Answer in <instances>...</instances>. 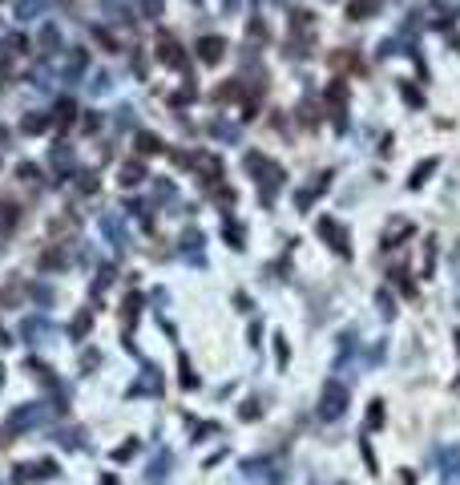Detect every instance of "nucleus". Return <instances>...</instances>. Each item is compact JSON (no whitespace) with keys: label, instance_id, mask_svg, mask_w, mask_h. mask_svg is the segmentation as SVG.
Returning a JSON list of instances; mask_svg holds the SVG:
<instances>
[{"label":"nucleus","instance_id":"nucleus-7","mask_svg":"<svg viewBox=\"0 0 460 485\" xmlns=\"http://www.w3.org/2000/svg\"><path fill=\"white\" fill-rule=\"evenodd\" d=\"M383 425V400H372V413H368V428Z\"/></svg>","mask_w":460,"mask_h":485},{"label":"nucleus","instance_id":"nucleus-2","mask_svg":"<svg viewBox=\"0 0 460 485\" xmlns=\"http://www.w3.org/2000/svg\"><path fill=\"white\" fill-rule=\"evenodd\" d=\"M315 227H319V235L327 239V247H332V251H340V255H352V235H347V227H340L335 219H319Z\"/></svg>","mask_w":460,"mask_h":485},{"label":"nucleus","instance_id":"nucleus-8","mask_svg":"<svg viewBox=\"0 0 460 485\" xmlns=\"http://www.w3.org/2000/svg\"><path fill=\"white\" fill-rule=\"evenodd\" d=\"M456 340H460V332H456Z\"/></svg>","mask_w":460,"mask_h":485},{"label":"nucleus","instance_id":"nucleus-6","mask_svg":"<svg viewBox=\"0 0 460 485\" xmlns=\"http://www.w3.org/2000/svg\"><path fill=\"white\" fill-rule=\"evenodd\" d=\"M202 57L206 61H219L222 57V41H202Z\"/></svg>","mask_w":460,"mask_h":485},{"label":"nucleus","instance_id":"nucleus-1","mask_svg":"<svg viewBox=\"0 0 460 485\" xmlns=\"http://www.w3.org/2000/svg\"><path fill=\"white\" fill-rule=\"evenodd\" d=\"M347 405H352L347 385H340V380H327L323 397H319V417H323V421H340V417L347 413Z\"/></svg>","mask_w":460,"mask_h":485},{"label":"nucleus","instance_id":"nucleus-3","mask_svg":"<svg viewBox=\"0 0 460 485\" xmlns=\"http://www.w3.org/2000/svg\"><path fill=\"white\" fill-rule=\"evenodd\" d=\"M440 478L448 485H460V445H445L440 449Z\"/></svg>","mask_w":460,"mask_h":485},{"label":"nucleus","instance_id":"nucleus-5","mask_svg":"<svg viewBox=\"0 0 460 485\" xmlns=\"http://www.w3.org/2000/svg\"><path fill=\"white\" fill-rule=\"evenodd\" d=\"M432 170H436V158H428V162H420V170L408 179V186H412V191H420V186H424V179H428Z\"/></svg>","mask_w":460,"mask_h":485},{"label":"nucleus","instance_id":"nucleus-4","mask_svg":"<svg viewBox=\"0 0 460 485\" xmlns=\"http://www.w3.org/2000/svg\"><path fill=\"white\" fill-rule=\"evenodd\" d=\"M380 5H383V0H352V5H347V16H355V21H368L372 13H380Z\"/></svg>","mask_w":460,"mask_h":485}]
</instances>
